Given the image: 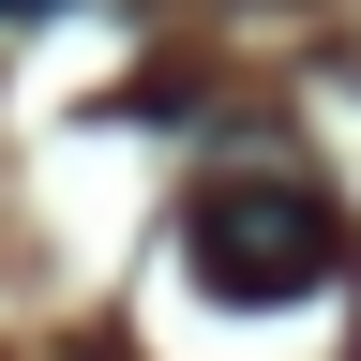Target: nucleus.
<instances>
[{"label":"nucleus","instance_id":"obj_1","mask_svg":"<svg viewBox=\"0 0 361 361\" xmlns=\"http://www.w3.org/2000/svg\"><path fill=\"white\" fill-rule=\"evenodd\" d=\"M180 271H196V301H226V316H286V301H316L346 271V226H331L316 180L241 166V180H211V196L180 211Z\"/></svg>","mask_w":361,"mask_h":361},{"label":"nucleus","instance_id":"obj_2","mask_svg":"<svg viewBox=\"0 0 361 361\" xmlns=\"http://www.w3.org/2000/svg\"><path fill=\"white\" fill-rule=\"evenodd\" d=\"M0 16H61V0H0Z\"/></svg>","mask_w":361,"mask_h":361}]
</instances>
